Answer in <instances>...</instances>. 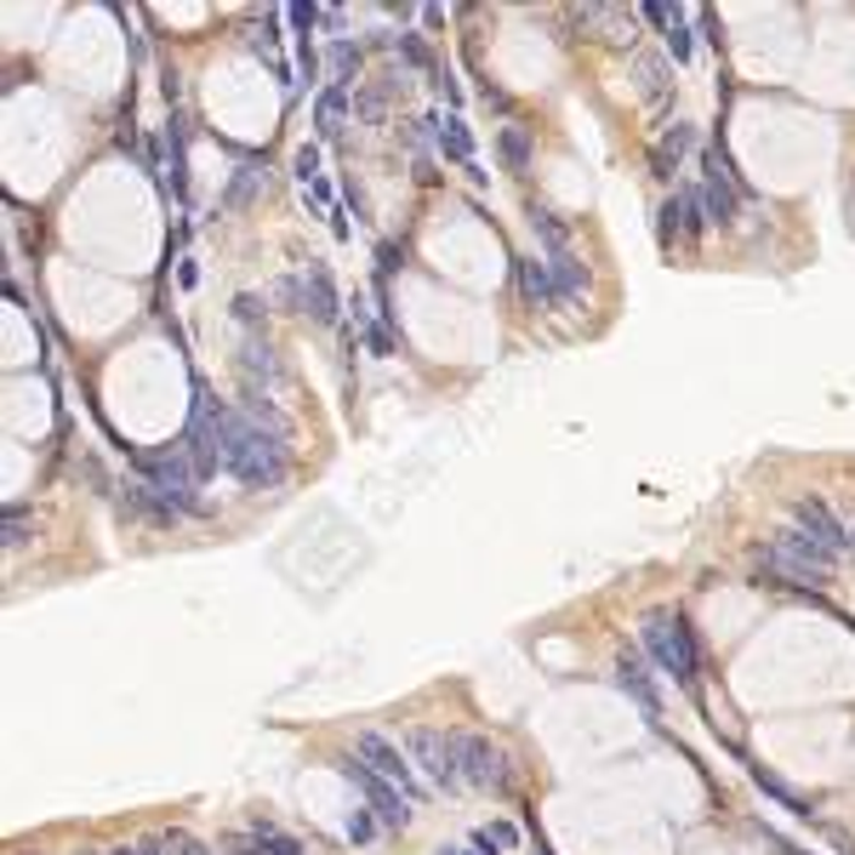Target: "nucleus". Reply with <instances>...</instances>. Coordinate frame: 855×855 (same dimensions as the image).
I'll return each instance as SVG.
<instances>
[{
	"label": "nucleus",
	"instance_id": "nucleus-1",
	"mask_svg": "<svg viewBox=\"0 0 855 855\" xmlns=\"http://www.w3.org/2000/svg\"><path fill=\"white\" fill-rule=\"evenodd\" d=\"M223 468L235 474L246 491H274L285 485V440H274L269 428H256L251 417H235L228 422V451H223Z\"/></svg>",
	"mask_w": 855,
	"mask_h": 855
},
{
	"label": "nucleus",
	"instance_id": "nucleus-24",
	"mask_svg": "<svg viewBox=\"0 0 855 855\" xmlns=\"http://www.w3.org/2000/svg\"><path fill=\"white\" fill-rule=\"evenodd\" d=\"M662 75H668L662 57H639V80H645V98H650V103H662V92H668Z\"/></svg>",
	"mask_w": 855,
	"mask_h": 855
},
{
	"label": "nucleus",
	"instance_id": "nucleus-9",
	"mask_svg": "<svg viewBox=\"0 0 855 855\" xmlns=\"http://www.w3.org/2000/svg\"><path fill=\"white\" fill-rule=\"evenodd\" d=\"M702 228H707V217L696 206V194H673V200L656 206V246L662 251H673L684 240H702Z\"/></svg>",
	"mask_w": 855,
	"mask_h": 855
},
{
	"label": "nucleus",
	"instance_id": "nucleus-4",
	"mask_svg": "<svg viewBox=\"0 0 855 855\" xmlns=\"http://www.w3.org/2000/svg\"><path fill=\"white\" fill-rule=\"evenodd\" d=\"M645 645H650L656 662H662V673H673L679 684H696V639H691V627H684V616L656 611L645 622Z\"/></svg>",
	"mask_w": 855,
	"mask_h": 855
},
{
	"label": "nucleus",
	"instance_id": "nucleus-29",
	"mask_svg": "<svg viewBox=\"0 0 855 855\" xmlns=\"http://www.w3.org/2000/svg\"><path fill=\"white\" fill-rule=\"evenodd\" d=\"M440 855H468V850H440Z\"/></svg>",
	"mask_w": 855,
	"mask_h": 855
},
{
	"label": "nucleus",
	"instance_id": "nucleus-16",
	"mask_svg": "<svg viewBox=\"0 0 855 855\" xmlns=\"http://www.w3.org/2000/svg\"><path fill=\"white\" fill-rule=\"evenodd\" d=\"M428 126H434V137H440V149L456 160V166H474V132H468V121L463 114H428Z\"/></svg>",
	"mask_w": 855,
	"mask_h": 855
},
{
	"label": "nucleus",
	"instance_id": "nucleus-27",
	"mask_svg": "<svg viewBox=\"0 0 855 855\" xmlns=\"http://www.w3.org/2000/svg\"><path fill=\"white\" fill-rule=\"evenodd\" d=\"M23 531H29V525H23V513L12 508V513H7V548H23V542H29Z\"/></svg>",
	"mask_w": 855,
	"mask_h": 855
},
{
	"label": "nucleus",
	"instance_id": "nucleus-22",
	"mask_svg": "<svg viewBox=\"0 0 855 855\" xmlns=\"http://www.w3.org/2000/svg\"><path fill=\"white\" fill-rule=\"evenodd\" d=\"M531 228H536V235H542V240H548V256H554V251H565V223H559L554 212H542V206H531Z\"/></svg>",
	"mask_w": 855,
	"mask_h": 855
},
{
	"label": "nucleus",
	"instance_id": "nucleus-14",
	"mask_svg": "<svg viewBox=\"0 0 855 855\" xmlns=\"http://www.w3.org/2000/svg\"><path fill=\"white\" fill-rule=\"evenodd\" d=\"M691 142H696V126H684V121H673L662 137H656V149H650V171H656V178H673L679 160L691 155Z\"/></svg>",
	"mask_w": 855,
	"mask_h": 855
},
{
	"label": "nucleus",
	"instance_id": "nucleus-21",
	"mask_svg": "<svg viewBox=\"0 0 855 855\" xmlns=\"http://www.w3.org/2000/svg\"><path fill=\"white\" fill-rule=\"evenodd\" d=\"M502 160H508V171H525L531 166V137H525V126H502Z\"/></svg>",
	"mask_w": 855,
	"mask_h": 855
},
{
	"label": "nucleus",
	"instance_id": "nucleus-19",
	"mask_svg": "<svg viewBox=\"0 0 855 855\" xmlns=\"http://www.w3.org/2000/svg\"><path fill=\"white\" fill-rule=\"evenodd\" d=\"M274 46H280V12H269V18H263V29H256V35H251V52H256V57H269V64H274V75H280L285 86H292V69H285V57H280Z\"/></svg>",
	"mask_w": 855,
	"mask_h": 855
},
{
	"label": "nucleus",
	"instance_id": "nucleus-30",
	"mask_svg": "<svg viewBox=\"0 0 855 855\" xmlns=\"http://www.w3.org/2000/svg\"><path fill=\"white\" fill-rule=\"evenodd\" d=\"M80 855H98V850H80Z\"/></svg>",
	"mask_w": 855,
	"mask_h": 855
},
{
	"label": "nucleus",
	"instance_id": "nucleus-7",
	"mask_svg": "<svg viewBox=\"0 0 855 855\" xmlns=\"http://www.w3.org/2000/svg\"><path fill=\"white\" fill-rule=\"evenodd\" d=\"M411 759L422 764V776L434 787H463V759H456V736H440V730H411Z\"/></svg>",
	"mask_w": 855,
	"mask_h": 855
},
{
	"label": "nucleus",
	"instance_id": "nucleus-6",
	"mask_svg": "<svg viewBox=\"0 0 855 855\" xmlns=\"http://www.w3.org/2000/svg\"><path fill=\"white\" fill-rule=\"evenodd\" d=\"M342 776H349L360 793H365V805H371V816H377L383 827H406L411 821V798L406 793H399L388 776H377V770H371L365 759H349V764H342Z\"/></svg>",
	"mask_w": 855,
	"mask_h": 855
},
{
	"label": "nucleus",
	"instance_id": "nucleus-20",
	"mask_svg": "<svg viewBox=\"0 0 855 855\" xmlns=\"http://www.w3.org/2000/svg\"><path fill=\"white\" fill-rule=\"evenodd\" d=\"M251 850H256V855H297V839H285L280 827L256 821V827H251Z\"/></svg>",
	"mask_w": 855,
	"mask_h": 855
},
{
	"label": "nucleus",
	"instance_id": "nucleus-8",
	"mask_svg": "<svg viewBox=\"0 0 855 855\" xmlns=\"http://www.w3.org/2000/svg\"><path fill=\"white\" fill-rule=\"evenodd\" d=\"M456 759H463V782L485 787V793H502L508 787V753L485 736H456Z\"/></svg>",
	"mask_w": 855,
	"mask_h": 855
},
{
	"label": "nucleus",
	"instance_id": "nucleus-10",
	"mask_svg": "<svg viewBox=\"0 0 855 855\" xmlns=\"http://www.w3.org/2000/svg\"><path fill=\"white\" fill-rule=\"evenodd\" d=\"M354 753H360V759H365L371 770H377V776H388V782H394L399 793H406V798H411V805H417V798H422V793H417V776H411V759H406V753H399V748H394V741H383L377 730H365V736L354 741Z\"/></svg>",
	"mask_w": 855,
	"mask_h": 855
},
{
	"label": "nucleus",
	"instance_id": "nucleus-5",
	"mask_svg": "<svg viewBox=\"0 0 855 855\" xmlns=\"http://www.w3.org/2000/svg\"><path fill=\"white\" fill-rule=\"evenodd\" d=\"M696 206H702L707 228H725V223H736L741 200H736V178H730V160H725V149H707V160H702V189H696Z\"/></svg>",
	"mask_w": 855,
	"mask_h": 855
},
{
	"label": "nucleus",
	"instance_id": "nucleus-2",
	"mask_svg": "<svg viewBox=\"0 0 855 855\" xmlns=\"http://www.w3.org/2000/svg\"><path fill=\"white\" fill-rule=\"evenodd\" d=\"M142 479H149V491H160L171 508L183 513V508H200L194 491H200V479H206V474L194 468L189 445H166V451H149V456H142Z\"/></svg>",
	"mask_w": 855,
	"mask_h": 855
},
{
	"label": "nucleus",
	"instance_id": "nucleus-3",
	"mask_svg": "<svg viewBox=\"0 0 855 855\" xmlns=\"http://www.w3.org/2000/svg\"><path fill=\"white\" fill-rule=\"evenodd\" d=\"M764 565L776 570L782 582H793V588H827V577H833L839 559H827V554L810 548L798 531H787V536H776V542L764 548Z\"/></svg>",
	"mask_w": 855,
	"mask_h": 855
},
{
	"label": "nucleus",
	"instance_id": "nucleus-25",
	"mask_svg": "<svg viewBox=\"0 0 855 855\" xmlns=\"http://www.w3.org/2000/svg\"><path fill=\"white\" fill-rule=\"evenodd\" d=\"M377 827H383V821L371 816V810H354V816H349V839H354V844H371V839H377Z\"/></svg>",
	"mask_w": 855,
	"mask_h": 855
},
{
	"label": "nucleus",
	"instance_id": "nucleus-17",
	"mask_svg": "<svg viewBox=\"0 0 855 855\" xmlns=\"http://www.w3.org/2000/svg\"><path fill=\"white\" fill-rule=\"evenodd\" d=\"M342 121H349V86L331 80L326 92H320V103H314V132H320V137H337Z\"/></svg>",
	"mask_w": 855,
	"mask_h": 855
},
{
	"label": "nucleus",
	"instance_id": "nucleus-12",
	"mask_svg": "<svg viewBox=\"0 0 855 855\" xmlns=\"http://www.w3.org/2000/svg\"><path fill=\"white\" fill-rule=\"evenodd\" d=\"M616 684L639 702V713H645L650 725H662V691H656V679H650V668H645L639 650H622V656H616Z\"/></svg>",
	"mask_w": 855,
	"mask_h": 855
},
{
	"label": "nucleus",
	"instance_id": "nucleus-26",
	"mask_svg": "<svg viewBox=\"0 0 855 855\" xmlns=\"http://www.w3.org/2000/svg\"><path fill=\"white\" fill-rule=\"evenodd\" d=\"M331 69H337V80H349V75L360 69V46H337V57H331Z\"/></svg>",
	"mask_w": 855,
	"mask_h": 855
},
{
	"label": "nucleus",
	"instance_id": "nucleus-15",
	"mask_svg": "<svg viewBox=\"0 0 855 855\" xmlns=\"http://www.w3.org/2000/svg\"><path fill=\"white\" fill-rule=\"evenodd\" d=\"M520 292L531 308H559V285H554L548 256H520Z\"/></svg>",
	"mask_w": 855,
	"mask_h": 855
},
{
	"label": "nucleus",
	"instance_id": "nucleus-23",
	"mask_svg": "<svg viewBox=\"0 0 855 855\" xmlns=\"http://www.w3.org/2000/svg\"><path fill=\"white\" fill-rule=\"evenodd\" d=\"M149 855H212L200 839H189V833H166V839H155L149 844Z\"/></svg>",
	"mask_w": 855,
	"mask_h": 855
},
{
	"label": "nucleus",
	"instance_id": "nucleus-28",
	"mask_svg": "<svg viewBox=\"0 0 855 855\" xmlns=\"http://www.w3.org/2000/svg\"><path fill=\"white\" fill-rule=\"evenodd\" d=\"M109 855H149V844H142V850H109Z\"/></svg>",
	"mask_w": 855,
	"mask_h": 855
},
{
	"label": "nucleus",
	"instance_id": "nucleus-11",
	"mask_svg": "<svg viewBox=\"0 0 855 855\" xmlns=\"http://www.w3.org/2000/svg\"><path fill=\"white\" fill-rule=\"evenodd\" d=\"M793 531L805 536L810 548H821L827 559H839V554H844V542H850L844 525L833 520V508H827V502H798V508H793Z\"/></svg>",
	"mask_w": 855,
	"mask_h": 855
},
{
	"label": "nucleus",
	"instance_id": "nucleus-18",
	"mask_svg": "<svg viewBox=\"0 0 855 855\" xmlns=\"http://www.w3.org/2000/svg\"><path fill=\"white\" fill-rule=\"evenodd\" d=\"M548 269H554V285H559V303H577L582 297V285H588V274H582V263H577V251H554L548 256Z\"/></svg>",
	"mask_w": 855,
	"mask_h": 855
},
{
	"label": "nucleus",
	"instance_id": "nucleus-13",
	"mask_svg": "<svg viewBox=\"0 0 855 855\" xmlns=\"http://www.w3.org/2000/svg\"><path fill=\"white\" fill-rule=\"evenodd\" d=\"M337 285H331V269L308 256V274H303V314H314L320 326H337Z\"/></svg>",
	"mask_w": 855,
	"mask_h": 855
}]
</instances>
